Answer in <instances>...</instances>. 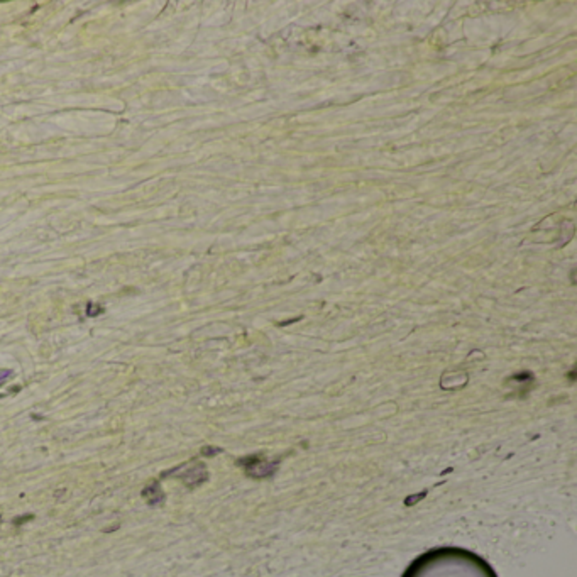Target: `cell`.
Wrapping results in <instances>:
<instances>
[{
  "label": "cell",
  "mask_w": 577,
  "mask_h": 577,
  "mask_svg": "<svg viewBox=\"0 0 577 577\" xmlns=\"http://www.w3.org/2000/svg\"><path fill=\"white\" fill-rule=\"evenodd\" d=\"M401 577H498L481 555L460 547H437L416 557Z\"/></svg>",
  "instance_id": "cell-1"
},
{
  "label": "cell",
  "mask_w": 577,
  "mask_h": 577,
  "mask_svg": "<svg viewBox=\"0 0 577 577\" xmlns=\"http://www.w3.org/2000/svg\"><path fill=\"white\" fill-rule=\"evenodd\" d=\"M142 498L147 503H149V505H152V506L159 505V503L164 500V493L161 491V486H159L158 481L147 484L146 488L142 489Z\"/></svg>",
  "instance_id": "cell-2"
},
{
  "label": "cell",
  "mask_w": 577,
  "mask_h": 577,
  "mask_svg": "<svg viewBox=\"0 0 577 577\" xmlns=\"http://www.w3.org/2000/svg\"><path fill=\"white\" fill-rule=\"evenodd\" d=\"M9 378H12V371H5V369L0 371V386L5 385V381H7Z\"/></svg>",
  "instance_id": "cell-3"
},
{
  "label": "cell",
  "mask_w": 577,
  "mask_h": 577,
  "mask_svg": "<svg viewBox=\"0 0 577 577\" xmlns=\"http://www.w3.org/2000/svg\"><path fill=\"white\" fill-rule=\"evenodd\" d=\"M100 312H102V308H93V305H92V303L88 305V315H90V317H95L97 313H100Z\"/></svg>",
  "instance_id": "cell-4"
}]
</instances>
